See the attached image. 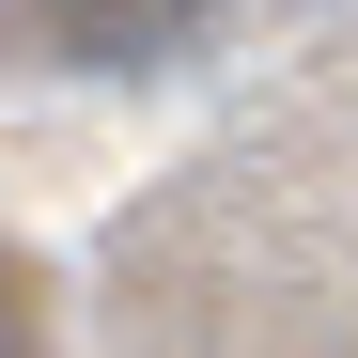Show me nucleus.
<instances>
[{"label": "nucleus", "mask_w": 358, "mask_h": 358, "mask_svg": "<svg viewBox=\"0 0 358 358\" xmlns=\"http://www.w3.org/2000/svg\"><path fill=\"white\" fill-rule=\"evenodd\" d=\"M63 63H109V78H156V63H203L187 16H109V31H47Z\"/></svg>", "instance_id": "f257e3e1"}]
</instances>
